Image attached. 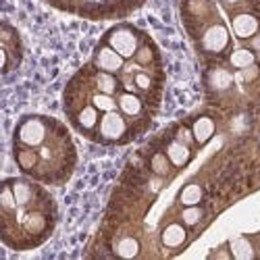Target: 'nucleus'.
<instances>
[{"label":"nucleus","instance_id":"nucleus-24","mask_svg":"<svg viewBox=\"0 0 260 260\" xmlns=\"http://www.w3.org/2000/svg\"><path fill=\"white\" fill-rule=\"evenodd\" d=\"M136 60H138L140 64H148L150 60H152V50H150L148 46H144V48H140V50L136 52Z\"/></svg>","mask_w":260,"mask_h":260},{"label":"nucleus","instance_id":"nucleus-3","mask_svg":"<svg viewBox=\"0 0 260 260\" xmlns=\"http://www.w3.org/2000/svg\"><path fill=\"white\" fill-rule=\"evenodd\" d=\"M125 132H127V125L119 113H115V111L104 113V117L100 119V138L102 140H111V142L121 140L125 136Z\"/></svg>","mask_w":260,"mask_h":260},{"label":"nucleus","instance_id":"nucleus-19","mask_svg":"<svg viewBox=\"0 0 260 260\" xmlns=\"http://www.w3.org/2000/svg\"><path fill=\"white\" fill-rule=\"evenodd\" d=\"M17 162L23 171H31L36 167V162H38V154L29 148L27 150H19L17 152Z\"/></svg>","mask_w":260,"mask_h":260},{"label":"nucleus","instance_id":"nucleus-14","mask_svg":"<svg viewBox=\"0 0 260 260\" xmlns=\"http://www.w3.org/2000/svg\"><path fill=\"white\" fill-rule=\"evenodd\" d=\"M254 60H256V56L248 48H240V50H235L229 56V62L233 64L235 69H246V67H250V64H254Z\"/></svg>","mask_w":260,"mask_h":260},{"label":"nucleus","instance_id":"nucleus-10","mask_svg":"<svg viewBox=\"0 0 260 260\" xmlns=\"http://www.w3.org/2000/svg\"><path fill=\"white\" fill-rule=\"evenodd\" d=\"M229 250H231V256L237 258V260H250L254 258V248L250 244V240H246V237H233V240L229 242Z\"/></svg>","mask_w":260,"mask_h":260},{"label":"nucleus","instance_id":"nucleus-25","mask_svg":"<svg viewBox=\"0 0 260 260\" xmlns=\"http://www.w3.org/2000/svg\"><path fill=\"white\" fill-rule=\"evenodd\" d=\"M256 77H258V67H256V64H250V67L242 69V73H240V79L242 81H252Z\"/></svg>","mask_w":260,"mask_h":260},{"label":"nucleus","instance_id":"nucleus-6","mask_svg":"<svg viewBox=\"0 0 260 260\" xmlns=\"http://www.w3.org/2000/svg\"><path fill=\"white\" fill-rule=\"evenodd\" d=\"M233 31L237 38H252L256 31H258V21L256 17L248 15V13H242V15H237L233 17Z\"/></svg>","mask_w":260,"mask_h":260},{"label":"nucleus","instance_id":"nucleus-12","mask_svg":"<svg viewBox=\"0 0 260 260\" xmlns=\"http://www.w3.org/2000/svg\"><path fill=\"white\" fill-rule=\"evenodd\" d=\"M115 254L121 258H134L140 254V242L134 237H123L121 242L115 244Z\"/></svg>","mask_w":260,"mask_h":260},{"label":"nucleus","instance_id":"nucleus-15","mask_svg":"<svg viewBox=\"0 0 260 260\" xmlns=\"http://www.w3.org/2000/svg\"><path fill=\"white\" fill-rule=\"evenodd\" d=\"M208 81H210V85H212L214 90H227L229 85L233 83V75L229 71H225V69H214L210 73Z\"/></svg>","mask_w":260,"mask_h":260},{"label":"nucleus","instance_id":"nucleus-11","mask_svg":"<svg viewBox=\"0 0 260 260\" xmlns=\"http://www.w3.org/2000/svg\"><path fill=\"white\" fill-rule=\"evenodd\" d=\"M119 108L125 115H129V117H138L142 113V100L136 94H121Z\"/></svg>","mask_w":260,"mask_h":260},{"label":"nucleus","instance_id":"nucleus-7","mask_svg":"<svg viewBox=\"0 0 260 260\" xmlns=\"http://www.w3.org/2000/svg\"><path fill=\"white\" fill-rule=\"evenodd\" d=\"M191 134H193V140H196L198 144H206L214 136V121L210 117L196 119V123H193V127H191Z\"/></svg>","mask_w":260,"mask_h":260},{"label":"nucleus","instance_id":"nucleus-18","mask_svg":"<svg viewBox=\"0 0 260 260\" xmlns=\"http://www.w3.org/2000/svg\"><path fill=\"white\" fill-rule=\"evenodd\" d=\"M96 85H98V90L102 94H115L117 92V79L111 73H106V71L96 75Z\"/></svg>","mask_w":260,"mask_h":260},{"label":"nucleus","instance_id":"nucleus-23","mask_svg":"<svg viewBox=\"0 0 260 260\" xmlns=\"http://www.w3.org/2000/svg\"><path fill=\"white\" fill-rule=\"evenodd\" d=\"M169 156L167 154H154L152 158V171L156 173V175H167L169 173Z\"/></svg>","mask_w":260,"mask_h":260},{"label":"nucleus","instance_id":"nucleus-4","mask_svg":"<svg viewBox=\"0 0 260 260\" xmlns=\"http://www.w3.org/2000/svg\"><path fill=\"white\" fill-rule=\"evenodd\" d=\"M202 46L208 52H223L229 46V31H227V27L221 25V23L208 27L204 38H202Z\"/></svg>","mask_w":260,"mask_h":260},{"label":"nucleus","instance_id":"nucleus-8","mask_svg":"<svg viewBox=\"0 0 260 260\" xmlns=\"http://www.w3.org/2000/svg\"><path fill=\"white\" fill-rule=\"evenodd\" d=\"M167 156H169L171 165L183 167V165L189 162L191 152H189V148H187L183 142H173V144H169V148H167Z\"/></svg>","mask_w":260,"mask_h":260},{"label":"nucleus","instance_id":"nucleus-9","mask_svg":"<svg viewBox=\"0 0 260 260\" xmlns=\"http://www.w3.org/2000/svg\"><path fill=\"white\" fill-rule=\"evenodd\" d=\"M185 237H187L185 229L181 225H177V223H173L162 231V244L167 248H179V246L185 244Z\"/></svg>","mask_w":260,"mask_h":260},{"label":"nucleus","instance_id":"nucleus-21","mask_svg":"<svg viewBox=\"0 0 260 260\" xmlns=\"http://www.w3.org/2000/svg\"><path fill=\"white\" fill-rule=\"evenodd\" d=\"M94 106L98 108V111H104V113H111V111H115L117 108V102H115V98L111 96V94H94Z\"/></svg>","mask_w":260,"mask_h":260},{"label":"nucleus","instance_id":"nucleus-20","mask_svg":"<svg viewBox=\"0 0 260 260\" xmlns=\"http://www.w3.org/2000/svg\"><path fill=\"white\" fill-rule=\"evenodd\" d=\"M0 204H3V210L5 212H11L13 208H17V198H15V191H13V185L11 183H5L3 187V193H0Z\"/></svg>","mask_w":260,"mask_h":260},{"label":"nucleus","instance_id":"nucleus-5","mask_svg":"<svg viewBox=\"0 0 260 260\" xmlns=\"http://www.w3.org/2000/svg\"><path fill=\"white\" fill-rule=\"evenodd\" d=\"M96 64L100 71L115 73V71H121V67H123V56L111 46H102L96 52Z\"/></svg>","mask_w":260,"mask_h":260},{"label":"nucleus","instance_id":"nucleus-13","mask_svg":"<svg viewBox=\"0 0 260 260\" xmlns=\"http://www.w3.org/2000/svg\"><path fill=\"white\" fill-rule=\"evenodd\" d=\"M179 200H181V204H185V206H196V204L202 200V187L196 185V183L185 185V187L181 189V193H179Z\"/></svg>","mask_w":260,"mask_h":260},{"label":"nucleus","instance_id":"nucleus-16","mask_svg":"<svg viewBox=\"0 0 260 260\" xmlns=\"http://www.w3.org/2000/svg\"><path fill=\"white\" fill-rule=\"evenodd\" d=\"M11 185H13V191H15V198H17L19 206H25L34 198V189H31L29 183H25V181H13Z\"/></svg>","mask_w":260,"mask_h":260},{"label":"nucleus","instance_id":"nucleus-27","mask_svg":"<svg viewBox=\"0 0 260 260\" xmlns=\"http://www.w3.org/2000/svg\"><path fill=\"white\" fill-rule=\"evenodd\" d=\"M177 138H179V142H183V144H189V142H191V138H193V134L189 132V129L181 127L179 132H177Z\"/></svg>","mask_w":260,"mask_h":260},{"label":"nucleus","instance_id":"nucleus-22","mask_svg":"<svg viewBox=\"0 0 260 260\" xmlns=\"http://www.w3.org/2000/svg\"><path fill=\"white\" fill-rule=\"evenodd\" d=\"M181 219H183V223H185L187 227H191V225L200 223V219H202V210L196 208V206H187V208L181 212Z\"/></svg>","mask_w":260,"mask_h":260},{"label":"nucleus","instance_id":"nucleus-28","mask_svg":"<svg viewBox=\"0 0 260 260\" xmlns=\"http://www.w3.org/2000/svg\"><path fill=\"white\" fill-rule=\"evenodd\" d=\"M214 256H221V258H231V250H219V252H214Z\"/></svg>","mask_w":260,"mask_h":260},{"label":"nucleus","instance_id":"nucleus-17","mask_svg":"<svg viewBox=\"0 0 260 260\" xmlns=\"http://www.w3.org/2000/svg\"><path fill=\"white\" fill-rule=\"evenodd\" d=\"M77 123H79V127H83V129L96 127V123H98V108H96V106H85L83 111L79 113V117H77Z\"/></svg>","mask_w":260,"mask_h":260},{"label":"nucleus","instance_id":"nucleus-2","mask_svg":"<svg viewBox=\"0 0 260 260\" xmlns=\"http://www.w3.org/2000/svg\"><path fill=\"white\" fill-rule=\"evenodd\" d=\"M108 44L123 58H129V56H136L138 52V36L129 27H117L108 34Z\"/></svg>","mask_w":260,"mask_h":260},{"label":"nucleus","instance_id":"nucleus-1","mask_svg":"<svg viewBox=\"0 0 260 260\" xmlns=\"http://www.w3.org/2000/svg\"><path fill=\"white\" fill-rule=\"evenodd\" d=\"M46 138V125L42 119H27L17 129V142L25 148H36Z\"/></svg>","mask_w":260,"mask_h":260},{"label":"nucleus","instance_id":"nucleus-26","mask_svg":"<svg viewBox=\"0 0 260 260\" xmlns=\"http://www.w3.org/2000/svg\"><path fill=\"white\" fill-rule=\"evenodd\" d=\"M136 85H138L140 90H148L150 88V77L146 73H138L136 75Z\"/></svg>","mask_w":260,"mask_h":260},{"label":"nucleus","instance_id":"nucleus-29","mask_svg":"<svg viewBox=\"0 0 260 260\" xmlns=\"http://www.w3.org/2000/svg\"><path fill=\"white\" fill-rule=\"evenodd\" d=\"M223 3H227V5H233V3H237V0H223Z\"/></svg>","mask_w":260,"mask_h":260}]
</instances>
